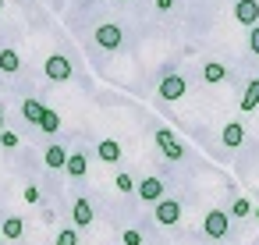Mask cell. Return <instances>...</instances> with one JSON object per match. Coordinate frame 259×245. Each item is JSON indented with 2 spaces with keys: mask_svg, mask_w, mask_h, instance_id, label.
I'll return each instance as SVG.
<instances>
[{
  "mask_svg": "<svg viewBox=\"0 0 259 245\" xmlns=\"http://www.w3.org/2000/svg\"><path fill=\"white\" fill-rule=\"evenodd\" d=\"M227 231H231V217H227L224 210H209V213L202 217V234H206V238L220 241V238H227Z\"/></svg>",
  "mask_w": 259,
  "mask_h": 245,
  "instance_id": "6da1fadb",
  "label": "cell"
},
{
  "mask_svg": "<svg viewBox=\"0 0 259 245\" xmlns=\"http://www.w3.org/2000/svg\"><path fill=\"white\" fill-rule=\"evenodd\" d=\"M43 71H47L50 82H68V78L75 75V68H71V61H68L64 54H50L47 64H43Z\"/></svg>",
  "mask_w": 259,
  "mask_h": 245,
  "instance_id": "7a4b0ae2",
  "label": "cell"
},
{
  "mask_svg": "<svg viewBox=\"0 0 259 245\" xmlns=\"http://www.w3.org/2000/svg\"><path fill=\"white\" fill-rule=\"evenodd\" d=\"M96 47H103V50H117L121 43H124V32H121V25H114V22H103V25H96Z\"/></svg>",
  "mask_w": 259,
  "mask_h": 245,
  "instance_id": "3957f363",
  "label": "cell"
},
{
  "mask_svg": "<svg viewBox=\"0 0 259 245\" xmlns=\"http://www.w3.org/2000/svg\"><path fill=\"white\" fill-rule=\"evenodd\" d=\"M185 89H188L185 75H163V78H160V100H167V103L181 100V96H185Z\"/></svg>",
  "mask_w": 259,
  "mask_h": 245,
  "instance_id": "277c9868",
  "label": "cell"
},
{
  "mask_svg": "<svg viewBox=\"0 0 259 245\" xmlns=\"http://www.w3.org/2000/svg\"><path fill=\"white\" fill-rule=\"evenodd\" d=\"M153 217H156V224L174 227V224L181 220V202H178V199H160L156 210H153Z\"/></svg>",
  "mask_w": 259,
  "mask_h": 245,
  "instance_id": "5b68a950",
  "label": "cell"
},
{
  "mask_svg": "<svg viewBox=\"0 0 259 245\" xmlns=\"http://www.w3.org/2000/svg\"><path fill=\"white\" fill-rule=\"evenodd\" d=\"M156 146H160V153H163L167 160H181V156H185V146L174 142V135H170L167 128H156Z\"/></svg>",
  "mask_w": 259,
  "mask_h": 245,
  "instance_id": "8992f818",
  "label": "cell"
},
{
  "mask_svg": "<svg viewBox=\"0 0 259 245\" xmlns=\"http://www.w3.org/2000/svg\"><path fill=\"white\" fill-rule=\"evenodd\" d=\"M135 192H139L142 202H153V206H156V202L163 199V181H160V178H142V181L135 185Z\"/></svg>",
  "mask_w": 259,
  "mask_h": 245,
  "instance_id": "52a82bcc",
  "label": "cell"
},
{
  "mask_svg": "<svg viewBox=\"0 0 259 245\" xmlns=\"http://www.w3.org/2000/svg\"><path fill=\"white\" fill-rule=\"evenodd\" d=\"M234 18L241 22V25H259V0H238L234 4Z\"/></svg>",
  "mask_w": 259,
  "mask_h": 245,
  "instance_id": "ba28073f",
  "label": "cell"
},
{
  "mask_svg": "<svg viewBox=\"0 0 259 245\" xmlns=\"http://www.w3.org/2000/svg\"><path fill=\"white\" fill-rule=\"evenodd\" d=\"M93 217H96V213H93L89 199H75V202H71V220H75L78 231H85V227L93 224Z\"/></svg>",
  "mask_w": 259,
  "mask_h": 245,
  "instance_id": "9c48e42d",
  "label": "cell"
},
{
  "mask_svg": "<svg viewBox=\"0 0 259 245\" xmlns=\"http://www.w3.org/2000/svg\"><path fill=\"white\" fill-rule=\"evenodd\" d=\"M220 142H224L227 149H238V146L245 142V128H241L238 121H231V125H224V132H220Z\"/></svg>",
  "mask_w": 259,
  "mask_h": 245,
  "instance_id": "30bf717a",
  "label": "cell"
},
{
  "mask_svg": "<svg viewBox=\"0 0 259 245\" xmlns=\"http://www.w3.org/2000/svg\"><path fill=\"white\" fill-rule=\"evenodd\" d=\"M96 156H100L103 164H117V160H121V146H117V139H100V142H96Z\"/></svg>",
  "mask_w": 259,
  "mask_h": 245,
  "instance_id": "8fae6325",
  "label": "cell"
},
{
  "mask_svg": "<svg viewBox=\"0 0 259 245\" xmlns=\"http://www.w3.org/2000/svg\"><path fill=\"white\" fill-rule=\"evenodd\" d=\"M64 171H68V178H85V171H89V156L85 153H68V164H64Z\"/></svg>",
  "mask_w": 259,
  "mask_h": 245,
  "instance_id": "7c38bea8",
  "label": "cell"
},
{
  "mask_svg": "<svg viewBox=\"0 0 259 245\" xmlns=\"http://www.w3.org/2000/svg\"><path fill=\"white\" fill-rule=\"evenodd\" d=\"M43 164H47L50 171H64V164H68V149H64V146H47Z\"/></svg>",
  "mask_w": 259,
  "mask_h": 245,
  "instance_id": "4fadbf2b",
  "label": "cell"
},
{
  "mask_svg": "<svg viewBox=\"0 0 259 245\" xmlns=\"http://www.w3.org/2000/svg\"><path fill=\"white\" fill-rule=\"evenodd\" d=\"M18 68H22L18 50H15V47H0V71H4V75H15Z\"/></svg>",
  "mask_w": 259,
  "mask_h": 245,
  "instance_id": "5bb4252c",
  "label": "cell"
},
{
  "mask_svg": "<svg viewBox=\"0 0 259 245\" xmlns=\"http://www.w3.org/2000/svg\"><path fill=\"white\" fill-rule=\"evenodd\" d=\"M227 78V68L220 64V61H206L202 64V82H209V86H220Z\"/></svg>",
  "mask_w": 259,
  "mask_h": 245,
  "instance_id": "9a60e30c",
  "label": "cell"
},
{
  "mask_svg": "<svg viewBox=\"0 0 259 245\" xmlns=\"http://www.w3.org/2000/svg\"><path fill=\"white\" fill-rule=\"evenodd\" d=\"M43 114H47V103H39V100H32V96L22 103V117H25L29 125H39V121H43Z\"/></svg>",
  "mask_w": 259,
  "mask_h": 245,
  "instance_id": "2e32d148",
  "label": "cell"
},
{
  "mask_svg": "<svg viewBox=\"0 0 259 245\" xmlns=\"http://www.w3.org/2000/svg\"><path fill=\"white\" fill-rule=\"evenodd\" d=\"M0 234H4L8 241H18L25 234V220L22 217H4V231H0Z\"/></svg>",
  "mask_w": 259,
  "mask_h": 245,
  "instance_id": "e0dca14e",
  "label": "cell"
},
{
  "mask_svg": "<svg viewBox=\"0 0 259 245\" xmlns=\"http://www.w3.org/2000/svg\"><path fill=\"white\" fill-rule=\"evenodd\" d=\"M259 107V78H252L248 86H245V96H241V110L245 114H252Z\"/></svg>",
  "mask_w": 259,
  "mask_h": 245,
  "instance_id": "ac0fdd59",
  "label": "cell"
},
{
  "mask_svg": "<svg viewBox=\"0 0 259 245\" xmlns=\"http://www.w3.org/2000/svg\"><path fill=\"white\" fill-rule=\"evenodd\" d=\"M39 128H43L47 135H54V132H61V114L47 107V114H43V121H39Z\"/></svg>",
  "mask_w": 259,
  "mask_h": 245,
  "instance_id": "d6986e66",
  "label": "cell"
},
{
  "mask_svg": "<svg viewBox=\"0 0 259 245\" xmlns=\"http://www.w3.org/2000/svg\"><path fill=\"white\" fill-rule=\"evenodd\" d=\"M227 217H252V202L245 199V195H238L234 202H231V213Z\"/></svg>",
  "mask_w": 259,
  "mask_h": 245,
  "instance_id": "ffe728a7",
  "label": "cell"
},
{
  "mask_svg": "<svg viewBox=\"0 0 259 245\" xmlns=\"http://www.w3.org/2000/svg\"><path fill=\"white\" fill-rule=\"evenodd\" d=\"M114 185H117V192H135V178L128 174V171H117V178H114Z\"/></svg>",
  "mask_w": 259,
  "mask_h": 245,
  "instance_id": "44dd1931",
  "label": "cell"
},
{
  "mask_svg": "<svg viewBox=\"0 0 259 245\" xmlns=\"http://www.w3.org/2000/svg\"><path fill=\"white\" fill-rule=\"evenodd\" d=\"M57 245H78V227H61L57 231Z\"/></svg>",
  "mask_w": 259,
  "mask_h": 245,
  "instance_id": "7402d4cb",
  "label": "cell"
},
{
  "mask_svg": "<svg viewBox=\"0 0 259 245\" xmlns=\"http://www.w3.org/2000/svg\"><path fill=\"white\" fill-rule=\"evenodd\" d=\"M0 146H4V149H18V146H22V135L4 128V132H0Z\"/></svg>",
  "mask_w": 259,
  "mask_h": 245,
  "instance_id": "603a6c76",
  "label": "cell"
},
{
  "mask_svg": "<svg viewBox=\"0 0 259 245\" xmlns=\"http://www.w3.org/2000/svg\"><path fill=\"white\" fill-rule=\"evenodd\" d=\"M22 199H25V202H29V206H39V202H43V192H39V188H36V185H29V188H25V192H22Z\"/></svg>",
  "mask_w": 259,
  "mask_h": 245,
  "instance_id": "cb8c5ba5",
  "label": "cell"
},
{
  "mask_svg": "<svg viewBox=\"0 0 259 245\" xmlns=\"http://www.w3.org/2000/svg\"><path fill=\"white\" fill-rule=\"evenodd\" d=\"M121 245H142V234H139L135 227H128V231L121 234Z\"/></svg>",
  "mask_w": 259,
  "mask_h": 245,
  "instance_id": "d4e9b609",
  "label": "cell"
},
{
  "mask_svg": "<svg viewBox=\"0 0 259 245\" xmlns=\"http://www.w3.org/2000/svg\"><path fill=\"white\" fill-rule=\"evenodd\" d=\"M248 50H252V54H259V25H252V29H248Z\"/></svg>",
  "mask_w": 259,
  "mask_h": 245,
  "instance_id": "484cf974",
  "label": "cell"
},
{
  "mask_svg": "<svg viewBox=\"0 0 259 245\" xmlns=\"http://www.w3.org/2000/svg\"><path fill=\"white\" fill-rule=\"evenodd\" d=\"M174 8V0H156V11H170Z\"/></svg>",
  "mask_w": 259,
  "mask_h": 245,
  "instance_id": "4316f807",
  "label": "cell"
},
{
  "mask_svg": "<svg viewBox=\"0 0 259 245\" xmlns=\"http://www.w3.org/2000/svg\"><path fill=\"white\" fill-rule=\"evenodd\" d=\"M252 217H255V220H259V206H252Z\"/></svg>",
  "mask_w": 259,
  "mask_h": 245,
  "instance_id": "83f0119b",
  "label": "cell"
},
{
  "mask_svg": "<svg viewBox=\"0 0 259 245\" xmlns=\"http://www.w3.org/2000/svg\"><path fill=\"white\" fill-rule=\"evenodd\" d=\"M0 132H4V110H0Z\"/></svg>",
  "mask_w": 259,
  "mask_h": 245,
  "instance_id": "f1b7e54d",
  "label": "cell"
},
{
  "mask_svg": "<svg viewBox=\"0 0 259 245\" xmlns=\"http://www.w3.org/2000/svg\"><path fill=\"white\" fill-rule=\"evenodd\" d=\"M0 11H4V0H0Z\"/></svg>",
  "mask_w": 259,
  "mask_h": 245,
  "instance_id": "f546056e",
  "label": "cell"
},
{
  "mask_svg": "<svg viewBox=\"0 0 259 245\" xmlns=\"http://www.w3.org/2000/svg\"><path fill=\"white\" fill-rule=\"evenodd\" d=\"M0 245H4V234H0Z\"/></svg>",
  "mask_w": 259,
  "mask_h": 245,
  "instance_id": "4dcf8cb0",
  "label": "cell"
},
{
  "mask_svg": "<svg viewBox=\"0 0 259 245\" xmlns=\"http://www.w3.org/2000/svg\"><path fill=\"white\" fill-rule=\"evenodd\" d=\"M121 4H128V0H121Z\"/></svg>",
  "mask_w": 259,
  "mask_h": 245,
  "instance_id": "1f68e13d",
  "label": "cell"
}]
</instances>
